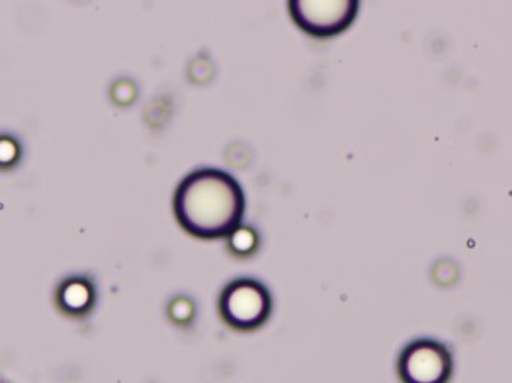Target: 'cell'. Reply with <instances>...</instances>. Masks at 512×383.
<instances>
[{"mask_svg": "<svg viewBox=\"0 0 512 383\" xmlns=\"http://www.w3.org/2000/svg\"><path fill=\"white\" fill-rule=\"evenodd\" d=\"M360 0H288L293 23L314 39L346 32L358 18Z\"/></svg>", "mask_w": 512, "mask_h": 383, "instance_id": "7a4b0ae2", "label": "cell"}, {"mask_svg": "<svg viewBox=\"0 0 512 383\" xmlns=\"http://www.w3.org/2000/svg\"><path fill=\"white\" fill-rule=\"evenodd\" d=\"M57 302L65 314L71 317H82L94 306V285L83 277L66 280L58 289Z\"/></svg>", "mask_w": 512, "mask_h": 383, "instance_id": "5b68a950", "label": "cell"}, {"mask_svg": "<svg viewBox=\"0 0 512 383\" xmlns=\"http://www.w3.org/2000/svg\"><path fill=\"white\" fill-rule=\"evenodd\" d=\"M174 210L179 225L193 237H230L245 216V193L228 172L203 168L179 184Z\"/></svg>", "mask_w": 512, "mask_h": 383, "instance_id": "6da1fadb", "label": "cell"}, {"mask_svg": "<svg viewBox=\"0 0 512 383\" xmlns=\"http://www.w3.org/2000/svg\"><path fill=\"white\" fill-rule=\"evenodd\" d=\"M170 315L176 323L184 324L190 322L193 315L191 302L186 300V298H176V300L171 303Z\"/></svg>", "mask_w": 512, "mask_h": 383, "instance_id": "52a82bcc", "label": "cell"}, {"mask_svg": "<svg viewBox=\"0 0 512 383\" xmlns=\"http://www.w3.org/2000/svg\"><path fill=\"white\" fill-rule=\"evenodd\" d=\"M398 374L407 383H444L453 373L452 353L434 339H418L402 349Z\"/></svg>", "mask_w": 512, "mask_h": 383, "instance_id": "277c9868", "label": "cell"}, {"mask_svg": "<svg viewBox=\"0 0 512 383\" xmlns=\"http://www.w3.org/2000/svg\"><path fill=\"white\" fill-rule=\"evenodd\" d=\"M258 246V235L254 230L247 227H238L232 235H230V248L239 255L251 254Z\"/></svg>", "mask_w": 512, "mask_h": 383, "instance_id": "8992f818", "label": "cell"}, {"mask_svg": "<svg viewBox=\"0 0 512 383\" xmlns=\"http://www.w3.org/2000/svg\"><path fill=\"white\" fill-rule=\"evenodd\" d=\"M221 318L238 331H254L270 319L272 298L266 286L253 279L230 283L220 297Z\"/></svg>", "mask_w": 512, "mask_h": 383, "instance_id": "3957f363", "label": "cell"}]
</instances>
